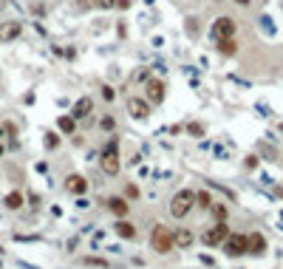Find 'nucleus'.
I'll return each mask as SVG.
<instances>
[{"mask_svg": "<svg viewBox=\"0 0 283 269\" xmlns=\"http://www.w3.org/2000/svg\"><path fill=\"white\" fill-rule=\"evenodd\" d=\"M99 164H102V170H105L108 176H116V173H119V139H116V136H111L108 145L102 148Z\"/></svg>", "mask_w": 283, "mask_h": 269, "instance_id": "f257e3e1", "label": "nucleus"}, {"mask_svg": "<svg viewBox=\"0 0 283 269\" xmlns=\"http://www.w3.org/2000/svg\"><path fill=\"white\" fill-rule=\"evenodd\" d=\"M193 207H196V193L184 187V190H178L176 196H173V201H170V215H173V218H187Z\"/></svg>", "mask_w": 283, "mask_h": 269, "instance_id": "f03ea898", "label": "nucleus"}, {"mask_svg": "<svg viewBox=\"0 0 283 269\" xmlns=\"http://www.w3.org/2000/svg\"><path fill=\"white\" fill-rule=\"evenodd\" d=\"M150 247L156 249L159 255H167L173 249V230L164 224H156L153 233H150Z\"/></svg>", "mask_w": 283, "mask_h": 269, "instance_id": "7ed1b4c3", "label": "nucleus"}, {"mask_svg": "<svg viewBox=\"0 0 283 269\" xmlns=\"http://www.w3.org/2000/svg\"><path fill=\"white\" fill-rule=\"evenodd\" d=\"M221 247H224V252L229 255V258H238V255L249 252V241H247V235H241V233H229Z\"/></svg>", "mask_w": 283, "mask_h": 269, "instance_id": "20e7f679", "label": "nucleus"}, {"mask_svg": "<svg viewBox=\"0 0 283 269\" xmlns=\"http://www.w3.org/2000/svg\"><path fill=\"white\" fill-rule=\"evenodd\" d=\"M235 31H238V23H235V17H215V23H212L210 34L212 40H224V37H235Z\"/></svg>", "mask_w": 283, "mask_h": 269, "instance_id": "39448f33", "label": "nucleus"}, {"mask_svg": "<svg viewBox=\"0 0 283 269\" xmlns=\"http://www.w3.org/2000/svg\"><path fill=\"white\" fill-rule=\"evenodd\" d=\"M164 97H167V85L159 77H150L148 82H145V99H148L150 105H162Z\"/></svg>", "mask_w": 283, "mask_h": 269, "instance_id": "423d86ee", "label": "nucleus"}, {"mask_svg": "<svg viewBox=\"0 0 283 269\" xmlns=\"http://www.w3.org/2000/svg\"><path fill=\"white\" fill-rule=\"evenodd\" d=\"M226 235H229V227H226V221H215V224L207 230L204 235H201V241H204L207 247H218V244H224Z\"/></svg>", "mask_w": 283, "mask_h": 269, "instance_id": "0eeeda50", "label": "nucleus"}, {"mask_svg": "<svg viewBox=\"0 0 283 269\" xmlns=\"http://www.w3.org/2000/svg\"><path fill=\"white\" fill-rule=\"evenodd\" d=\"M150 108H153V105H150L145 97H127V113H130L136 122L148 119V116H150Z\"/></svg>", "mask_w": 283, "mask_h": 269, "instance_id": "6e6552de", "label": "nucleus"}, {"mask_svg": "<svg viewBox=\"0 0 283 269\" xmlns=\"http://www.w3.org/2000/svg\"><path fill=\"white\" fill-rule=\"evenodd\" d=\"M23 34V23L20 20H6L0 23V42H14Z\"/></svg>", "mask_w": 283, "mask_h": 269, "instance_id": "1a4fd4ad", "label": "nucleus"}, {"mask_svg": "<svg viewBox=\"0 0 283 269\" xmlns=\"http://www.w3.org/2000/svg\"><path fill=\"white\" fill-rule=\"evenodd\" d=\"M93 113V99L91 97H79L77 102H74V108H71V116H74V119H88V116H91Z\"/></svg>", "mask_w": 283, "mask_h": 269, "instance_id": "9d476101", "label": "nucleus"}, {"mask_svg": "<svg viewBox=\"0 0 283 269\" xmlns=\"http://www.w3.org/2000/svg\"><path fill=\"white\" fill-rule=\"evenodd\" d=\"M65 190H68L71 196H85V193H88V178L79 176V173H71V176L65 178Z\"/></svg>", "mask_w": 283, "mask_h": 269, "instance_id": "9b49d317", "label": "nucleus"}, {"mask_svg": "<svg viewBox=\"0 0 283 269\" xmlns=\"http://www.w3.org/2000/svg\"><path fill=\"white\" fill-rule=\"evenodd\" d=\"M247 241H249V252L247 255H258V258H261L263 252H266V238H263V233H249L247 235Z\"/></svg>", "mask_w": 283, "mask_h": 269, "instance_id": "f8f14e48", "label": "nucleus"}, {"mask_svg": "<svg viewBox=\"0 0 283 269\" xmlns=\"http://www.w3.org/2000/svg\"><path fill=\"white\" fill-rule=\"evenodd\" d=\"M193 244H196V235L190 233V230H176V233H173V247L176 249H190Z\"/></svg>", "mask_w": 283, "mask_h": 269, "instance_id": "ddd939ff", "label": "nucleus"}, {"mask_svg": "<svg viewBox=\"0 0 283 269\" xmlns=\"http://www.w3.org/2000/svg\"><path fill=\"white\" fill-rule=\"evenodd\" d=\"M108 210H111L113 215H116V218H125L127 210H130V204H127V198L113 196V198H108Z\"/></svg>", "mask_w": 283, "mask_h": 269, "instance_id": "4468645a", "label": "nucleus"}, {"mask_svg": "<svg viewBox=\"0 0 283 269\" xmlns=\"http://www.w3.org/2000/svg\"><path fill=\"white\" fill-rule=\"evenodd\" d=\"M215 51L224 57H235L238 54V42H235V37H224V40H215Z\"/></svg>", "mask_w": 283, "mask_h": 269, "instance_id": "2eb2a0df", "label": "nucleus"}, {"mask_svg": "<svg viewBox=\"0 0 283 269\" xmlns=\"http://www.w3.org/2000/svg\"><path fill=\"white\" fill-rule=\"evenodd\" d=\"M57 130L65 133V136H74V133H77V119H74L71 113H63V116L57 119Z\"/></svg>", "mask_w": 283, "mask_h": 269, "instance_id": "dca6fc26", "label": "nucleus"}, {"mask_svg": "<svg viewBox=\"0 0 283 269\" xmlns=\"http://www.w3.org/2000/svg\"><path fill=\"white\" fill-rule=\"evenodd\" d=\"M113 227H116V235H119V238H127V241H133V238H136V227L130 224V221L119 218Z\"/></svg>", "mask_w": 283, "mask_h": 269, "instance_id": "f3484780", "label": "nucleus"}, {"mask_svg": "<svg viewBox=\"0 0 283 269\" xmlns=\"http://www.w3.org/2000/svg\"><path fill=\"white\" fill-rule=\"evenodd\" d=\"M3 204H6V210H20V207H23V193H20V190L6 193V198H3Z\"/></svg>", "mask_w": 283, "mask_h": 269, "instance_id": "a211bd4d", "label": "nucleus"}, {"mask_svg": "<svg viewBox=\"0 0 283 269\" xmlns=\"http://www.w3.org/2000/svg\"><path fill=\"white\" fill-rule=\"evenodd\" d=\"M196 204L201 207V210H210V207H212L210 193H207V190H198V193H196Z\"/></svg>", "mask_w": 283, "mask_h": 269, "instance_id": "6ab92c4d", "label": "nucleus"}, {"mask_svg": "<svg viewBox=\"0 0 283 269\" xmlns=\"http://www.w3.org/2000/svg\"><path fill=\"white\" fill-rule=\"evenodd\" d=\"M210 212H212V218H215V221H226V207L221 204V201H218V204H215V201H212Z\"/></svg>", "mask_w": 283, "mask_h": 269, "instance_id": "aec40b11", "label": "nucleus"}, {"mask_svg": "<svg viewBox=\"0 0 283 269\" xmlns=\"http://www.w3.org/2000/svg\"><path fill=\"white\" fill-rule=\"evenodd\" d=\"M187 133L201 139V136H204V125H201V122H190V125H187Z\"/></svg>", "mask_w": 283, "mask_h": 269, "instance_id": "412c9836", "label": "nucleus"}, {"mask_svg": "<svg viewBox=\"0 0 283 269\" xmlns=\"http://www.w3.org/2000/svg\"><path fill=\"white\" fill-rule=\"evenodd\" d=\"M99 127H102V130H108V133H111L113 127H116V119H113L111 113H105V116L99 119Z\"/></svg>", "mask_w": 283, "mask_h": 269, "instance_id": "4be33fe9", "label": "nucleus"}, {"mask_svg": "<svg viewBox=\"0 0 283 269\" xmlns=\"http://www.w3.org/2000/svg\"><path fill=\"white\" fill-rule=\"evenodd\" d=\"M45 148H49V150H57V148H60V136H57L54 130H49V133H45Z\"/></svg>", "mask_w": 283, "mask_h": 269, "instance_id": "5701e85b", "label": "nucleus"}, {"mask_svg": "<svg viewBox=\"0 0 283 269\" xmlns=\"http://www.w3.org/2000/svg\"><path fill=\"white\" fill-rule=\"evenodd\" d=\"M85 266H99V269H108V261L105 258H82Z\"/></svg>", "mask_w": 283, "mask_h": 269, "instance_id": "b1692460", "label": "nucleus"}, {"mask_svg": "<svg viewBox=\"0 0 283 269\" xmlns=\"http://www.w3.org/2000/svg\"><path fill=\"white\" fill-rule=\"evenodd\" d=\"M125 198H130V201H136V198H139V187L127 182V184H125Z\"/></svg>", "mask_w": 283, "mask_h": 269, "instance_id": "393cba45", "label": "nucleus"}, {"mask_svg": "<svg viewBox=\"0 0 283 269\" xmlns=\"http://www.w3.org/2000/svg\"><path fill=\"white\" fill-rule=\"evenodd\" d=\"M148 79H150V68H139L133 74V82H148Z\"/></svg>", "mask_w": 283, "mask_h": 269, "instance_id": "a878e982", "label": "nucleus"}, {"mask_svg": "<svg viewBox=\"0 0 283 269\" xmlns=\"http://www.w3.org/2000/svg\"><path fill=\"white\" fill-rule=\"evenodd\" d=\"M113 97H116V91H113L111 85H102V99H105V102H113Z\"/></svg>", "mask_w": 283, "mask_h": 269, "instance_id": "bb28decb", "label": "nucleus"}, {"mask_svg": "<svg viewBox=\"0 0 283 269\" xmlns=\"http://www.w3.org/2000/svg\"><path fill=\"white\" fill-rule=\"evenodd\" d=\"M258 164V156H247V167H255Z\"/></svg>", "mask_w": 283, "mask_h": 269, "instance_id": "cd10ccee", "label": "nucleus"}, {"mask_svg": "<svg viewBox=\"0 0 283 269\" xmlns=\"http://www.w3.org/2000/svg\"><path fill=\"white\" fill-rule=\"evenodd\" d=\"M232 3H238V6H244V9H247L249 3H252V0H232Z\"/></svg>", "mask_w": 283, "mask_h": 269, "instance_id": "c85d7f7f", "label": "nucleus"}, {"mask_svg": "<svg viewBox=\"0 0 283 269\" xmlns=\"http://www.w3.org/2000/svg\"><path fill=\"white\" fill-rule=\"evenodd\" d=\"M3 9H6V0H0V12H3Z\"/></svg>", "mask_w": 283, "mask_h": 269, "instance_id": "c756f323", "label": "nucleus"}, {"mask_svg": "<svg viewBox=\"0 0 283 269\" xmlns=\"http://www.w3.org/2000/svg\"><path fill=\"white\" fill-rule=\"evenodd\" d=\"M0 156H3V148H0Z\"/></svg>", "mask_w": 283, "mask_h": 269, "instance_id": "7c9ffc66", "label": "nucleus"}]
</instances>
